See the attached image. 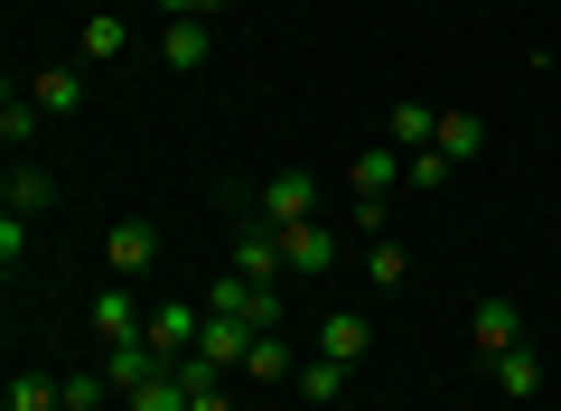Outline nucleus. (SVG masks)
<instances>
[{
  "mask_svg": "<svg viewBox=\"0 0 561 411\" xmlns=\"http://www.w3.org/2000/svg\"><path fill=\"white\" fill-rule=\"evenodd\" d=\"M449 169H459V159H440V150H402V178H412V187H449Z\"/></svg>",
  "mask_w": 561,
  "mask_h": 411,
  "instance_id": "obj_22",
  "label": "nucleus"
},
{
  "mask_svg": "<svg viewBox=\"0 0 561 411\" xmlns=\"http://www.w3.org/2000/svg\"><path fill=\"white\" fill-rule=\"evenodd\" d=\"M486 374H496V392H505V402H534V392H542V355H534V346L486 355Z\"/></svg>",
  "mask_w": 561,
  "mask_h": 411,
  "instance_id": "obj_10",
  "label": "nucleus"
},
{
  "mask_svg": "<svg viewBox=\"0 0 561 411\" xmlns=\"http://www.w3.org/2000/svg\"><path fill=\"white\" fill-rule=\"evenodd\" d=\"M243 374H253V384H280V374H300V355L280 346V328H272V336H253V355H243Z\"/></svg>",
  "mask_w": 561,
  "mask_h": 411,
  "instance_id": "obj_18",
  "label": "nucleus"
},
{
  "mask_svg": "<svg viewBox=\"0 0 561 411\" xmlns=\"http://www.w3.org/2000/svg\"><path fill=\"white\" fill-rule=\"evenodd\" d=\"M290 384H300V402H309V411H328V402L346 392V365H337V355H309V365L290 374Z\"/></svg>",
  "mask_w": 561,
  "mask_h": 411,
  "instance_id": "obj_15",
  "label": "nucleus"
},
{
  "mask_svg": "<svg viewBox=\"0 0 561 411\" xmlns=\"http://www.w3.org/2000/svg\"><path fill=\"white\" fill-rule=\"evenodd\" d=\"M225 0H160V20H216Z\"/></svg>",
  "mask_w": 561,
  "mask_h": 411,
  "instance_id": "obj_23",
  "label": "nucleus"
},
{
  "mask_svg": "<svg viewBox=\"0 0 561 411\" xmlns=\"http://www.w3.org/2000/svg\"><path fill=\"white\" fill-rule=\"evenodd\" d=\"M0 411H66V384H57V374H10Z\"/></svg>",
  "mask_w": 561,
  "mask_h": 411,
  "instance_id": "obj_14",
  "label": "nucleus"
},
{
  "mask_svg": "<svg viewBox=\"0 0 561 411\" xmlns=\"http://www.w3.org/2000/svg\"><path fill=\"white\" fill-rule=\"evenodd\" d=\"M122 47H131L122 10H94V20H84V57H122Z\"/></svg>",
  "mask_w": 561,
  "mask_h": 411,
  "instance_id": "obj_21",
  "label": "nucleus"
},
{
  "mask_svg": "<svg viewBox=\"0 0 561 411\" xmlns=\"http://www.w3.org/2000/svg\"><path fill=\"white\" fill-rule=\"evenodd\" d=\"M253 206H262L272 225H309V216H319V178H309V169H280L272 187L253 196Z\"/></svg>",
  "mask_w": 561,
  "mask_h": 411,
  "instance_id": "obj_2",
  "label": "nucleus"
},
{
  "mask_svg": "<svg viewBox=\"0 0 561 411\" xmlns=\"http://www.w3.org/2000/svg\"><path fill=\"white\" fill-rule=\"evenodd\" d=\"M431 132H440L431 103H393V150H431Z\"/></svg>",
  "mask_w": 561,
  "mask_h": 411,
  "instance_id": "obj_20",
  "label": "nucleus"
},
{
  "mask_svg": "<svg viewBox=\"0 0 561 411\" xmlns=\"http://www.w3.org/2000/svg\"><path fill=\"white\" fill-rule=\"evenodd\" d=\"M94 336H103V346H131V336H150V318L131 309V290H94Z\"/></svg>",
  "mask_w": 561,
  "mask_h": 411,
  "instance_id": "obj_11",
  "label": "nucleus"
},
{
  "mask_svg": "<svg viewBox=\"0 0 561 411\" xmlns=\"http://www.w3.org/2000/svg\"><path fill=\"white\" fill-rule=\"evenodd\" d=\"M393 178H402V150H393V140H383V150H356V169H346V187H356V225H383Z\"/></svg>",
  "mask_w": 561,
  "mask_h": 411,
  "instance_id": "obj_1",
  "label": "nucleus"
},
{
  "mask_svg": "<svg viewBox=\"0 0 561 411\" xmlns=\"http://www.w3.org/2000/svg\"><path fill=\"white\" fill-rule=\"evenodd\" d=\"M197 328H206V309H187V299H169V309H150V346L179 365L187 346H197Z\"/></svg>",
  "mask_w": 561,
  "mask_h": 411,
  "instance_id": "obj_8",
  "label": "nucleus"
},
{
  "mask_svg": "<svg viewBox=\"0 0 561 411\" xmlns=\"http://www.w3.org/2000/svg\"><path fill=\"white\" fill-rule=\"evenodd\" d=\"M103 411H131V402H103Z\"/></svg>",
  "mask_w": 561,
  "mask_h": 411,
  "instance_id": "obj_26",
  "label": "nucleus"
},
{
  "mask_svg": "<svg viewBox=\"0 0 561 411\" xmlns=\"http://www.w3.org/2000/svg\"><path fill=\"white\" fill-rule=\"evenodd\" d=\"M160 57L179 66V76H197V66L216 57V20H169V38H160Z\"/></svg>",
  "mask_w": 561,
  "mask_h": 411,
  "instance_id": "obj_9",
  "label": "nucleus"
},
{
  "mask_svg": "<svg viewBox=\"0 0 561 411\" xmlns=\"http://www.w3.org/2000/svg\"><path fill=\"white\" fill-rule=\"evenodd\" d=\"M38 94H20V84H10V94H0V140H10V159H20L28 150V140H38Z\"/></svg>",
  "mask_w": 561,
  "mask_h": 411,
  "instance_id": "obj_13",
  "label": "nucleus"
},
{
  "mask_svg": "<svg viewBox=\"0 0 561 411\" xmlns=\"http://www.w3.org/2000/svg\"><path fill=\"white\" fill-rule=\"evenodd\" d=\"M365 281H375V290H402V281H412V262H402V243H393V235L365 243Z\"/></svg>",
  "mask_w": 561,
  "mask_h": 411,
  "instance_id": "obj_17",
  "label": "nucleus"
},
{
  "mask_svg": "<svg viewBox=\"0 0 561 411\" xmlns=\"http://www.w3.org/2000/svg\"><path fill=\"white\" fill-rule=\"evenodd\" d=\"M542 66H561V47H552V57H542Z\"/></svg>",
  "mask_w": 561,
  "mask_h": 411,
  "instance_id": "obj_25",
  "label": "nucleus"
},
{
  "mask_svg": "<svg viewBox=\"0 0 561 411\" xmlns=\"http://www.w3.org/2000/svg\"><path fill=\"white\" fill-rule=\"evenodd\" d=\"M0 206H10V216H38V206H57V178H47L38 159H10V178H0Z\"/></svg>",
  "mask_w": 561,
  "mask_h": 411,
  "instance_id": "obj_7",
  "label": "nucleus"
},
{
  "mask_svg": "<svg viewBox=\"0 0 561 411\" xmlns=\"http://www.w3.org/2000/svg\"><path fill=\"white\" fill-rule=\"evenodd\" d=\"M468 346L478 355H505V346H524V318H515V299H478V309H468Z\"/></svg>",
  "mask_w": 561,
  "mask_h": 411,
  "instance_id": "obj_4",
  "label": "nucleus"
},
{
  "mask_svg": "<svg viewBox=\"0 0 561 411\" xmlns=\"http://www.w3.org/2000/svg\"><path fill=\"white\" fill-rule=\"evenodd\" d=\"M103 253H113V272H122V281H140L150 262H160V225H150V216H122Z\"/></svg>",
  "mask_w": 561,
  "mask_h": 411,
  "instance_id": "obj_5",
  "label": "nucleus"
},
{
  "mask_svg": "<svg viewBox=\"0 0 561 411\" xmlns=\"http://www.w3.org/2000/svg\"><path fill=\"white\" fill-rule=\"evenodd\" d=\"M280 262H290V281H319L328 262H337V235H328L319 216H309V225H280Z\"/></svg>",
  "mask_w": 561,
  "mask_h": 411,
  "instance_id": "obj_3",
  "label": "nucleus"
},
{
  "mask_svg": "<svg viewBox=\"0 0 561 411\" xmlns=\"http://www.w3.org/2000/svg\"><path fill=\"white\" fill-rule=\"evenodd\" d=\"M187 411H234V402H225V384H206V392H187Z\"/></svg>",
  "mask_w": 561,
  "mask_h": 411,
  "instance_id": "obj_24",
  "label": "nucleus"
},
{
  "mask_svg": "<svg viewBox=\"0 0 561 411\" xmlns=\"http://www.w3.org/2000/svg\"><path fill=\"white\" fill-rule=\"evenodd\" d=\"M122 402H131V411H187V384H179V365H160L140 392H122Z\"/></svg>",
  "mask_w": 561,
  "mask_h": 411,
  "instance_id": "obj_19",
  "label": "nucleus"
},
{
  "mask_svg": "<svg viewBox=\"0 0 561 411\" xmlns=\"http://www.w3.org/2000/svg\"><path fill=\"white\" fill-rule=\"evenodd\" d=\"M28 94H38V113H47V122H76V113H84V76H76V66H47Z\"/></svg>",
  "mask_w": 561,
  "mask_h": 411,
  "instance_id": "obj_12",
  "label": "nucleus"
},
{
  "mask_svg": "<svg viewBox=\"0 0 561 411\" xmlns=\"http://www.w3.org/2000/svg\"><path fill=\"white\" fill-rule=\"evenodd\" d=\"M365 346H375V318H365V309H328V318H319V355H337L346 374H356Z\"/></svg>",
  "mask_w": 561,
  "mask_h": 411,
  "instance_id": "obj_6",
  "label": "nucleus"
},
{
  "mask_svg": "<svg viewBox=\"0 0 561 411\" xmlns=\"http://www.w3.org/2000/svg\"><path fill=\"white\" fill-rule=\"evenodd\" d=\"M431 150H440V159H478V150H486V122H478V113H440Z\"/></svg>",
  "mask_w": 561,
  "mask_h": 411,
  "instance_id": "obj_16",
  "label": "nucleus"
}]
</instances>
